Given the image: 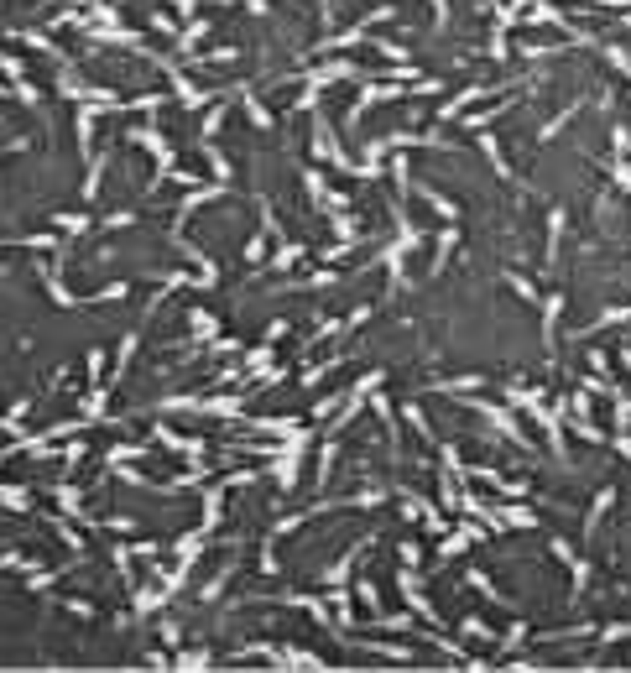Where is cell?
<instances>
[{
    "label": "cell",
    "instance_id": "1",
    "mask_svg": "<svg viewBox=\"0 0 631 673\" xmlns=\"http://www.w3.org/2000/svg\"><path fill=\"white\" fill-rule=\"evenodd\" d=\"M423 199H428V204H433V209H438V214H449V219H454V204H449V199H444V193H438V188H423Z\"/></svg>",
    "mask_w": 631,
    "mask_h": 673
}]
</instances>
